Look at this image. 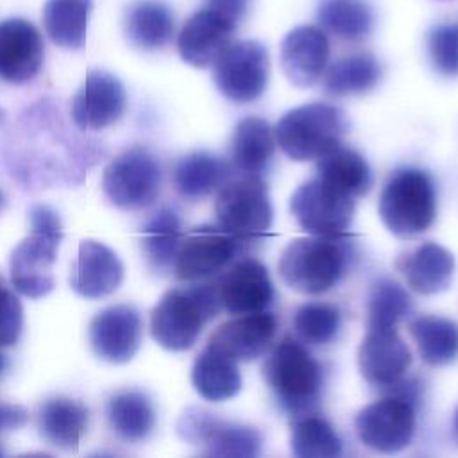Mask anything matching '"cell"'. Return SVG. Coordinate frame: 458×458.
Instances as JSON below:
<instances>
[{"label": "cell", "instance_id": "ba28073f", "mask_svg": "<svg viewBox=\"0 0 458 458\" xmlns=\"http://www.w3.org/2000/svg\"><path fill=\"white\" fill-rule=\"evenodd\" d=\"M177 435L208 456L250 458L261 453L263 444L256 428L222 419L200 406H190L181 413Z\"/></svg>", "mask_w": 458, "mask_h": 458}, {"label": "cell", "instance_id": "277c9868", "mask_svg": "<svg viewBox=\"0 0 458 458\" xmlns=\"http://www.w3.org/2000/svg\"><path fill=\"white\" fill-rule=\"evenodd\" d=\"M385 392V397L358 411L354 429L363 445L377 453H397L410 445L415 435L420 383L403 379Z\"/></svg>", "mask_w": 458, "mask_h": 458}, {"label": "cell", "instance_id": "4fadbf2b", "mask_svg": "<svg viewBox=\"0 0 458 458\" xmlns=\"http://www.w3.org/2000/svg\"><path fill=\"white\" fill-rule=\"evenodd\" d=\"M88 338L93 352L107 363L131 361L143 338V320L131 304H111L89 322Z\"/></svg>", "mask_w": 458, "mask_h": 458}, {"label": "cell", "instance_id": "9c48e42d", "mask_svg": "<svg viewBox=\"0 0 458 458\" xmlns=\"http://www.w3.org/2000/svg\"><path fill=\"white\" fill-rule=\"evenodd\" d=\"M102 190L107 200L120 209H143L159 195V161L145 147H131L106 165Z\"/></svg>", "mask_w": 458, "mask_h": 458}, {"label": "cell", "instance_id": "e575fe53", "mask_svg": "<svg viewBox=\"0 0 458 458\" xmlns=\"http://www.w3.org/2000/svg\"><path fill=\"white\" fill-rule=\"evenodd\" d=\"M317 20L324 30L342 41H361L374 29V13L367 0H320Z\"/></svg>", "mask_w": 458, "mask_h": 458}, {"label": "cell", "instance_id": "5b68a950", "mask_svg": "<svg viewBox=\"0 0 458 458\" xmlns=\"http://www.w3.org/2000/svg\"><path fill=\"white\" fill-rule=\"evenodd\" d=\"M377 213L385 227L399 238L426 233L437 216V190L431 175L413 166L392 172L379 193Z\"/></svg>", "mask_w": 458, "mask_h": 458}, {"label": "cell", "instance_id": "7a4b0ae2", "mask_svg": "<svg viewBox=\"0 0 458 458\" xmlns=\"http://www.w3.org/2000/svg\"><path fill=\"white\" fill-rule=\"evenodd\" d=\"M222 311L215 281H191L170 288L150 311V335L166 351L181 352L193 347L206 324Z\"/></svg>", "mask_w": 458, "mask_h": 458}, {"label": "cell", "instance_id": "484cf974", "mask_svg": "<svg viewBox=\"0 0 458 458\" xmlns=\"http://www.w3.org/2000/svg\"><path fill=\"white\" fill-rule=\"evenodd\" d=\"M123 30L136 48L159 50L174 38V13L163 0H134L125 9Z\"/></svg>", "mask_w": 458, "mask_h": 458}, {"label": "cell", "instance_id": "7c38bea8", "mask_svg": "<svg viewBox=\"0 0 458 458\" xmlns=\"http://www.w3.org/2000/svg\"><path fill=\"white\" fill-rule=\"evenodd\" d=\"M290 211L310 234H344L354 216V197L315 177L293 191Z\"/></svg>", "mask_w": 458, "mask_h": 458}, {"label": "cell", "instance_id": "74e56055", "mask_svg": "<svg viewBox=\"0 0 458 458\" xmlns=\"http://www.w3.org/2000/svg\"><path fill=\"white\" fill-rule=\"evenodd\" d=\"M342 327L340 310L329 302L315 301L299 306L293 313V329L302 344L327 345Z\"/></svg>", "mask_w": 458, "mask_h": 458}, {"label": "cell", "instance_id": "d590c367", "mask_svg": "<svg viewBox=\"0 0 458 458\" xmlns=\"http://www.w3.org/2000/svg\"><path fill=\"white\" fill-rule=\"evenodd\" d=\"M413 313V302L397 281L390 277L376 279L365 299V326L367 329L397 327Z\"/></svg>", "mask_w": 458, "mask_h": 458}, {"label": "cell", "instance_id": "3957f363", "mask_svg": "<svg viewBox=\"0 0 458 458\" xmlns=\"http://www.w3.org/2000/svg\"><path fill=\"white\" fill-rule=\"evenodd\" d=\"M261 370L274 399L293 417L311 411L320 399L322 367L304 344L290 335H284L270 349Z\"/></svg>", "mask_w": 458, "mask_h": 458}, {"label": "cell", "instance_id": "f6af8a7d", "mask_svg": "<svg viewBox=\"0 0 458 458\" xmlns=\"http://www.w3.org/2000/svg\"><path fill=\"white\" fill-rule=\"evenodd\" d=\"M454 428H456V433H458V411H456V417H454Z\"/></svg>", "mask_w": 458, "mask_h": 458}, {"label": "cell", "instance_id": "836d02e7", "mask_svg": "<svg viewBox=\"0 0 458 458\" xmlns=\"http://www.w3.org/2000/svg\"><path fill=\"white\" fill-rule=\"evenodd\" d=\"M381 77L377 59L369 52H356L336 59L324 72V91L331 97H351L370 91Z\"/></svg>", "mask_w": 458, "mask_h": 458}, {"label": "cell", "instance_id": "4316f807", "mask_svg": "<svg viewBox=\"0 0 458 458\" xmlns=\"http://www.w3.org/2000/svg\"><path fill=\"white\" fill-rule=\"evenodd\" d=\"M231 177V163L206 150L182 156L174 168L175 191L188 200H200L218 191Z\"/></svg>", "mask_w": 458, "mask_h": 458}, {"label": "cell", "instance_id": "d6986e66", "mask_svg": "<svg viewBox=\"0 0 458 458\" xmlns=\"http://www.w3.org/2000/svg\"><path fill=\"white\" fill-rule=\"evenodd\" d=\"M236 23L213 9L193 13L177 34V52L184 63L208 68L233 43Z\"/></svg>", "mask_w": 458, "mask_h": 458}, {"label": "cell", "instance_id": "f35d334b", "mask_svg": "<svg viewBox=\"0 0 458 458\" xmlns=\"http://www.w3.org/2000/svg\"><path fill=\"white\" fill-rule=\"evenodd\" d=\"M426 45L431 66L444 77H458V25H435Z\"/></svg>", "mask_w": 458, "mask_h": 458}, {"label": "cell", "instance_id": "7402d4cb", "mask_svg": "<svg viewBox=\"0 0 458 458\" xmlns=\"http://www.w3.org/2000/svg\"><path fill=\"white\" fill-rule=\"evenodd\" d=\"M123 279V265L118 254L102 242L81 240L77 258L70 272L72 290L84 299L111 295Z\"/></svg>", "mask_w": 458, "mask_h": 458}, {"label": "cell", "instance_id": "4dcf8cb0", "mask_svg": "<svg viewBox=\"0 0 458 458\" xmlns=\"http://www.w3.org/2000/svg\"><path fill=\"white\" fill-rule=\"evenodd\" d=\"M91 0H47L43 5V27L57 47L77 50L86 43Z\"/></svg>", "mask_w": 458, "mask_h": 458}, {"label": "cell", "instance_id": "8fae6325", "mask_svg": "<svg viewBox=\"0 0 458 458\" xmlns=\"http://www.w3.org/2000/svg\"><path fill=\"white\" fill-rule=\"evenodd\" d=\"M213 81L218 91L236 102L258 100L268 84V50L259 41L231 43L213 63Z\"/></svg>", "mask_w": 458, "mask_h": 458}, {"label": "cell", "instance_id": "2e32d148", "mask_svg": "<svg viewBox=\"0 0 458 458\" xmlns=\"http://www.w3.org/2000/svg\"><path fill=\"white\" fill-rule=\"evenodd\" d=\"M410 365L411 351L395 327L367 329L358 349V369L370 386L390 388L404 377Z\"/></svg>", "mask_w": 458, "mask_h": 458}, {"label": "cell", "instance_id": "e0dca14e", "mask_svg": "<svg viewBox=\"0 0 458 458\" xmlns=\"http://www.w3.org/2000/svg\"><path fill=\"white\" fill-rule=\"evenodd\" d=\"M59 243V240L30 231V234L13 249L9 272L11 283L18 293L29 299H41L54 290L55 279L52 267L57 259Z\"/></svg>", "mask_w": 458, "mask_h": 458}, {"label": "cell", "instance_id": "b9f144b4", "mask_svg": "<svg viewBox=\"0 0 458 458\" xmlns=\"http://www.w3.org/2000/svg\"><path fill=\"white\" fill-rule=\"evenodd\" d=\"M204 2H206L208 9H213L220 14H224L236 25L245 18L249 5H250V0H204Z\"/></svg>", "mask_w": 458, "mask_h": 458}, {"label": "cell", "instance_id": "ffe728a7", "mask_svg": "<svg viewBox=\"0 0 458 458\" xmlns=\"http://www.w3.org/2000/svg\"><path fill=\"white\" fill-rule=\"evenodd\" d=\"M276 331L277 320L267 310L234 315V318L220 324L209 335L206 345L220 351L236 363L252 361L270 349Z\"/></svg>", "mask_w": 458, "mask_h": 458}, {"label": "cell", "instance_id": "ee69618b", "mask_svg": "<svg viewBox=\"0 0 458 458\" xmlns=\"http://www.w3.org/2000/svg\"><path fill=\"white\" fill-rule=\"evenodd\" d=\"M7 369H9V358L0 349V377L7 372Z\"/></svg>", "mask_w": 458, "mask_h": 458}, {"label": "cell", "instance_id": "8d00e7d4", "mask_svg": "<svg viewBox=\"0 0 458 458\" xmlns=\"http://www.w3.org/2000/svg\"><path fill=\"white\" fill-rule=\"evenodd\" d=\"M290 447L299 458H333L342 453V440L327 419L306 411L292 420Z\"/></svg>", "mask_w": 458, "mask_h": 458}, {"label": "cell", "instance_id": "f546056e", "mask_svg": "<svg viewBox=\"0 0 458 458\" xmlns=\"http://www.w3.org/2000/svg\"><path fill=\"white\" fill-rule=\"evenodd\" d=\"M408 331L424 363L440 367L458 358V322L438 315H420L410 320Z\"/></svg>", "mask_w": 458, "mask_h": 458}, {"label": "cell", "instance_id": "c3c4849f", "mask_svg": "<svg viewBox=\"0 0 458 458\" xmlns=\"http://www.w3.org/2000/svg\"><path fill=\"white\" fill-rule=\"evenodd\" d=\"M438 2H445V0H438Z\"/></svg>", "mask_w": 458, "mask_h": 458}, {"label": "cell", "instance_id": "f1b7e54d", "mask_svg": "<svg viewBox=\"0 0 458 458\" xmlns=\"http://www.w3.org/2000/svg\"><path fill=\"white\" fill-rule=\"evenodd\" d=\"M191 385L195 392L211 403L234 397L242 388L238 363L220 351L206 345L191 367Z\"/></svg>", "mask_w": 458, "mask_h": 458}, {"label": "cell", "instance_id": "9a60e30c", "mask_svg": "<svg viewBox=\"0 0 458 458\" xmlns=\"http://www.w3.org/2000/svg\"><path fill=\"white\" fill-rule=\"evenodd\" d=\"M222 308L231 315L268 310L274 301V284L268 270L254 258L233 261L215 281Z\"/></svg>", "mask_w": 458, "mask_h": 458}, {"label": "cell", "instance_id": "60d3db41", "mask_svg": "<svg viewBox=\"0 0 458 458\" xmlns=\"http://www.w3.org/2000/svg\"><path fill=\"white\" fill-rule=\"evenodd\" d=\"M29 225L32 233L45 234L54 240H63V225L59 215L45 204H34L29 209Z\"/></svg>", "mask_w": 458, "mask_h": 458}, {"label": "cell", "instance_id": "ab89813d", "mask_svg": "<svg viewBox=\"0 0 458 458\" xmlns=\"http://www.w3.org/2000/svg\"><path fill=\"white\" fill-rule=\"evenodd\" d=\"M23 329V308L18 295L9 290L0 276V349L18 342Z\"/></svg>", "mask_w": 458, "mask_h": 458}, {"label": "cell", "instance_id": "603a6c76", "mask_svg": "<svg viewBox=\"0 0 458 458\" xmlns=\"http://www.w3.org/2000/svg\"><path fill=\"white\" fill-rule=\"evenodd\" d=\"M395 268L403 274L410 290L420 295H433L447 290L451 284L454 258L445 247L435 242H424L397 256Z\"/></svg>", "mask_w": 458, "mask_h": 458}, {"label": "cell", "instance_id": "44dd1931", "mask_svg": "<svg viewBox=\"0 0 458 458\" xmlns=\"http://www.w3.org/2000/svg\"><path fill=\"white\" fill-rule=\"evenodd\" d=\"M329 39L313 25L292 29L281 41V68L290 84L310 88L324 75L329 63Z\"/></svg>", "mask_w": 458, "mask_h": 458}, {"label": "cell", "instance_id": "52a82bcc", "mask_svg": "<svg viewBox=\"0 0 458 458\" xmlns=\"http://www.w3.org/2000/svg\"><path fill=\"white\" fill-rule=\"evenodd\" d=\"M215 215L220 227L252 242L270 229L272 204L261 175L231 177L216 191Z\"/></svg>", "mask_w": 458, "mask_h": 458}, {"label": "cell", "instance_id": "8992f818", "mask_svg": "<svg viewBox=\"0 0 458 458\" xmlns=\"http://www.w3.org/2000/svg\"><path fill=\"white\" fill-rule=\"evenodd\" d=\"M347 132L344 111L327 102H310L283 114L274 129L276 145L293 161H313L338 147Z\"/></svg>", "mask_w": 458, "mask_h": 458}, {"label": "cell", "instance_id": "83f0119b", "mask_svg": "<svg viewBox=\"0 0 458 458\" xmlns=\"http://www.w3.org/2000/svg\"><path fill=\"white\" fill-rule=\"evenodd\" d=\"M106 417L113 433L123 442L145 440L156 426L152 399L141 390H118L106 403Z\"/></svg>", "mask_w": 458, "mask_h": 458}, {"label": "cell", "instance_id": "ac0fdd59", "mask_svg": "<svg viewBox=\"0 0 458 458\" xmlns=\"http://www.w3.org/2000/svg\"><path fill=\"white\" fill-rule=\"evenodd\" d=\"M45 45L39 30L23 18L0 21V81L23 84L32 81L43 64Z\"/></svg>", "mask_w": 458, "mask_h": 458}, {"label": "cell", "instance_id": "1f68e13d", "mask_svg": "<svg viewBox=\"0 0 458 458\" xmlns=\"http://www.w3.org/2000/svg\"><path fill=\"white\" fill-rule=\"evenodd\" d=\"M317 177L354 199L365 195L372 186L367 159L358 150L342 145L317 159Z\"/></svg>", "mask_w": 458, "mask_h": 458}, {"label": "cell", "instance_id": "cb8c5ba5", "mask_svg": "<svg viewBox=\"0 0 458 458\" xmlns=\"http://www.w3.org/2000/svg\"><path fill=\"white\" fill-rule=\"evenodd\" d=\"M36 419L45 442L63 451H75L88 431L89 410L79 399L54 395L38 406Z\"/></svg>", "mask_w": 458, "mask_h": 458}, {"label": "cell", "instance_id": "30bf717a", "mask_svg": "<svg viewBox=\"0 0 458 458\" xmlns=\"http://www.w3.org/2000/svg\"><path fill=\"white\" fill-rule=\"evenodd\" d=\"M247 243L218 224L197 225L182 236L172 270L181 281H206L236 261Z\"/></svg>", "mask_w": 458, "mask_h": 458}, {"label": "cell", "instance_id": "5bb4252c", "mask_svg": "<svg viewBox=\"0 0 458 458\" xmlns=\"http://www.w3.org/2000/svg\"><path fill=\"white\" fill-rule=\"evenodd\" d=\"M125 106L122 81L106 70H91L72 98L70 114L79 129L100 131L118 122Z\"/></svg>", "mask_w": 458, "mask_h": 458}, {"label": "cell", "instance_id": "7bdbcfd3", "mask_svg": "<svg viewBox=\"0 0 458 458\" xmlns=\"http://www.w3.org/2000/svg\"><path fill=\"white\" fill-rule=\"evenodd\" d=\"M29 420V411L20 404L0 403V433L18 429Z\"/></svg>", "mask_w": 458, "mask_h": 458}, {"label": "cell", "instance_id": "d4e9b609", "mask_svg": "<svg viewBox=\"0 0 458 458\" xmlns=\"http://www.w3.org/2000/svg\"><path fill=\"white\" fill-rule=\"evenodd\" d=\"M276 150L274 129L259 116L240 120L233 131L229 156L238 175H261L268 170Z\"/></svg>", "mask_w": 458, "mask_h": 458}, {"label": "cell", "instance_id": "7dc6e473", "mask_svg": "<svg viewBox=\"0 0 458 458\" xmlns=\"http://www.w3.org/2000/svg\"><path fill=\"white\" fill-rule=\"evenodd\" d=\"M2 454H4V451H2V447H0V456H2Z\"/></svg>", "mask_w": 458, "mask_h": 458}, {"label": "cell", "instance_id": "bcb514c9", "mask_svg": "<svg viewBox=\"0 0 458 458\" xmlns=\"http://www.w3.org/2000/svg\"><path fill=\"white\" fill-rule=\"evenodd\" d=\"M2 206H4V193L0 191V209H2Z\"/></svg>", "mask_w": 458, "mask_h": 458}, {"label": "cell", "instance_id": "d6a6232c", "mask_svg": "<svg viewBox=\"0 0 458 458\" xmlns=\"http://www.w3.org/2000/svg\"><path fill=\"white\" fill-rule=\"evenodd\" d=\"M182 222L175 209H157L141 227V247L148 265L156 272H168L182 240Z\"/></svg>", "mask_w": 458, "mask_h": 458}, {"label": "cell", "instance_id": "6da1fadb", "mask_svg": "<svg viewBox=\"0 0 458 458\" xmlns=\"http://www.w3.org/2000/svg\"><path fill=\"white\" fill-rule=\"evenodd\" d=\"M354 245L345 234H311L292 240L279 258V276L286 286L304 295L335 288L347 274Z\"/></svg>", "mask_w": 458, "mask_h": 458}]
</instances>
